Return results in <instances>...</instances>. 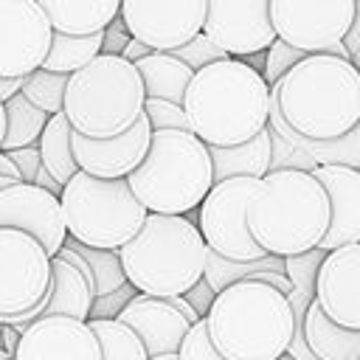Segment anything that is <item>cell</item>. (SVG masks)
I'll return each mask as SVG.
<instances>
[{
    "label": "cell",
    "mask_w": 360,
    "mask_h": 360,
    "mask_svg": "<svg viewBox=\"0 0 360 360\" xmlns=\"http://www.w3.org/2000/svg\"><path fill=\"white\" fill-rule=\"evenodd\" d=\"M287 295L262 281H239L217 292L205 329L225 360H278L292 340Z\"/></svg>",
    "instance_id": "obj_4"
},
{
    "label": "cell",
    "mask_w": 360,
    "mask_h": 360,
    "mask_svg": "<svg viewBox=\"0 0 360 360\" xmlns=\"http://www.w3.org/2000/svg\"><path fill=\"white\" fill-rule=\"evenodd\" d=\"M65 245L70 250H76L87 262V267L93 273V281H96V298H104V295H110V292H115V290H121L127 284V276L121 270V259H118L115 250L84 248V245H76L73 239H68Z\"/></svg>",
    "instance_id": "obj_32"
},
{
    "label": "cell",
    "mask_w": 360,
    "mask_h": 360,
    "mask_svg": "<svg viewBox=\"0 0 360 360\" xmlns=\"http://www.w3.org/2000/svg\"><path fill=\"white\" fill-rule=\"evenodd\" d=\"M267 270H276V273H284V259L278 256H264L259 262H228L217 253L208 250L205 256V270H202V281L217 292H222L225 287H233L239 281H256L262 273Z\"/></svg>",
    "instance_id": "obj_29"
},
{
    "label": "cell",
    "mask_w": 360,
    "mask_h": 360,
    "mask_svg": "<svg viewBox=\"0 0 360 360\" xmlns=\"http://www.w3.org/2000/svg\"><path fill=\"white\" fill-rule=\"evenodd\" d=\"M3 138H6V104L0 101V146H3Z\"/></svg>",
    "instance_id": "obj_48"
},
{
    "label": "cell",
    "mask_w": 360,
    "mask_h": 360,
    "mask_svg": "<svg viewBox=\"0 0 360 360\" xmlns=\"http://www.w3.org/2000/svg\"><path fill=\"white\" fill-rule=\"evenodd\" d=\"M354 0H270L276 39L312 56L332 53L349 59L343 39L354 22Z\"/></svg>",
    "instance_id": "obj_10"
},
{
    "label": "cell",
    "mask_w": 360,
    "mask_h": 360,
    "mask_svg": "<svg viewBox=\"0 0 360 360\" xmlns=\"http://www.w3.org/2000/svg\"><path fill=\"white\" fill-rule=\"evenodd\" d=\"M143 115H146L152 132H166V129L191 132V129H188V118H186V112H183L180 104L158 101V98H146V104H143Z\"/></svg>",
    "instance_id": "obj_36"
},
{
    "label": "cell",
    "mask_w": 360,
    "mask_h": 360,
    "mask_svg": "<svg viewBox=\"0 0 360 360\" xmlns=\"http://www.w3.org/2000/svg\"><path fill=\"white\" fill-rule=\"evenodd\" d=\"M152 360H177V354H163V357H152Z\"/></svg>",
    "instance_id": "obj_50"
},
{
    "label": "cell",
    "mask_w": 360,
    "mask_h": 360,
    "mask_svg": "<svg viewBox=\"0 0 360 360\" xmlns=\"http://www.w3.org/2000/svg\"><path fill=\"white\" fill-rule=\"evenodd\" d=\"M278 360H292V357H290V354H281V357H278Z\"/></svg>",
    "instance_id": "obj_52"
},
{
    "label": "cell",
    "mask_w": 360,
    "mask_h": 360,
    "mask_svg": "<svg viewBox=\"0 0 360 360\" xmlns=\"http://www.w3.org/2000/svg\"><path fill=\"white\" fill-rule=\"evenodd\" d=\"M208 152L214 166V183H222L231 177L264 180L273 169V132L267 127L248 143H239L231 149H208Z\"/></svg>",
    "instance_id": "obj_23"
},
{
    "label": "cell",
    "mask_w": 360,
    "mask_h": 360,
    "mask_svg": "<svg viewBox=\"0 0 360 360\" xmlns=\"http://www.w3.org/2000/svg\"><path fill=\"white\" fill-rule=\"evenodd\" d=\"M115 321H121L138 335L149 360L163 354H177L183 338L191 329V323L169 304V298H149L141 292L121 309Z\"/></svg>",
    "instance_id": "obj_20"
},
{
    "label": "cell",
    "mask_w": 360,
    "mask_h": 360,
    "mask_svg": "<svg viewBox=\"0 0 360 360\" xmlns=\"http://www.w3.org/2000/svg\"><path fill=\"white\" fill-rule=\"evenodd\" d=\"M208 248L188 217L149 214L143 228L121 250L127 284L149 298L186 295L202 281Z\"/></svg>",
    "instance_id": "obj_5"
},
{
    "label": "cell",
    "mask_w": 360,
    "mask_h": 360,
    "mask_svg": "<svg viewBox=\"0 0 360 360\" xmlns=\"http://www.w3.org/2000/svg\"><path fill=\"white\" fill-rule=\"evenodd\" d=\"M262 180L231 177L214 183L197 211V231L205 248L228 262H259L267 253L248 231V205L259 194Z\"/></svg>",
    "instance_id": "obj_9"
},
{
    "label": "cell",
    "mask_w": 360,
    "mask_h": 360,
    "mask_svg": "<svg viewBox=\"0 0 360 360\" xmlns=\"http://www.w3.org/2000/svg\"><path fill=\"white\" fill-rule=\"evenodd\" d=\"M0 228H11L34 236L51 259L68 242L59 197L48 194L34 183H14L0 191Z\"/></svg>",
    "instance_id": "obj_15"
},
{
    "label": "cell",
    "mask_w": 360,
    "mask_h": 360,
    "mask_svg": "<svg viewBox=\"0 0 360 360\" xmlns=\"http://www.w3.org/2000/svg\"><path fill=\"white\" fill-rule=\"evenodd\" d=\"M127 186L146 214L188 217L214 186L211 152L194 132H152L149 152L127 177Z\"/></svg>",
    "instance_id": "obj_6"
},
{
    "label": "cell",
    "mask_w": 360,
    "mask_h": 360,
    "mask_svg": "<svg viewBox=\"0 0 360 360\" xmlns=\"http://www.w3.org/2000/svg\"><path fill=\"white\" fill-rule=\"evenodd\" d=\"M177 360H225V357L214 349V343H211V338H208L205 318L188 329V335H186L183 343H180Z\"/></svg>",
    "instance_id": "obj_37"
},
{
    "label": "cell",
    "mask_w": 360,
    "mask_h": 360,
    "mask_svg": "<svg viewBox=\"0 0 360 360\" xmlns=\"http://www.w3.org/2000/svg\"><path fill=\"white\" fill-rule=\"evenodd\" d=\"M360 45V11L354 14V22H352V28H349V34H346V39H343V48L349 51V56H352V51Z\"/></svg>",
    "instance_id": "obj_46"
},
{
    "label": "cell",
    "mask_w": 360,
    "mask_h": 360,
    "mask_svg": "<svg viewBox=\"0 0 360 360\" xmlns=\"http://www.w3.org/2000/svg\"><path fill=\"white\" fill-rule=\"evenodd\" d=\"M51 290V256L45 248L11 228H0V323L42 304Z\"/></svg>",
    "instance_id": "obj_11"
},
{
    "label": "cell",
    "mask_w": 360,
    "mask_h": 360,
    "mask_svg": "<svg viewBox=\"0 0 360 360\" xmlns=\"http://www.w3.org/2000/svg\"><path fill=\"white\" fill-rule=\"evenodd\" d=\"M149 143H152V127H149L146 115H141L138 124L129 127L118 138L93 141V138L73 132V158H76L79 172H84L90 177L127 180L146 158Z\"/></svg>",
    "instance_id": "obj_17"
},
{
    "label": "cell",
    "mask_w": 360,
    "mask_h": 360,
    "mask_svg": "<svg viewBox=\"0 0 360 360\" xmlns=\"http://www.w3.org/2000/svg\"><path fill=\"white\" fill-rule=\"evenodd\" d=\"M183 298H186V301H188V304L194 307V312H197L200 318H205L217 295H214V290H211V287H208L205 281H197V284H194V287H191V290H188V292H186Z\"/></svg>",
    "instance_id": "obj_41"
},
{
    "label": "cell",
    "mask_w": 360,
    "mask_h": 360,
    "mask_svg": "<svg viewBox=\"0 0 360 360\" xmlns=\"http://www.w3.org/2000/svg\"><path fill=\"white\" fill-rule=\"evenodd\" d=\"M270 90L284 124L304 141L329 143L360 124V73L349 59L312 53Z\"/></svg>",
    "instance_id": "obj_2"
},
{
    "label": "cell",
    "mask_w": 360,
    "mask_h": 360,
    "mask_svg": "<svg viewBox=\"0 0 360 360\" xmlns=\"http://www.w3.org/2000/svg\"><path fill=\"white\" fill-rule=\"evenodd\" d=\"M0 340H3V352H6L8 357H14L17 343H20V332L11 329V326H0Z\"/></svg>",
    "instance_id": "obj_44"
},
{
    "label": "cell",
    "mask_w": 360,
    "mask_h": 360,
    "mask_svg": "<svg viewBox=\"0 0 360 360\" xmlns=\"http://www.w3.org/2000/svg\"><path fill=\"white\" fill-rule=\"evenodd\" d=\"M51 28L65 37H93L104 34L112 20H118L121 0H37Z\"/></svg>",
    "instance_id": "obj_22"
},
{
    "label": "cell",
    "mask_w": 360,
    "mask_h": 360,
    "mask_svg": "<svg viewBox=\"0 0 360 360\" xmlns=\"http://www.w3.org/2000/svg\"><path fill=\"white\" fill-rule=\"evenodd\" d=\"M307 59V53H301V51H295V48H290L287 42H281V39H276L267 51H264V65H262V79L267 82V87H273V84H278L298 62H304Z\"/></svg>",
    "instance_id": "obj_34"
},
{
    "label": "cell",
    "mask_w": 360,
    "mask_h": 360,
    "mask_svg": "<svg viewBox=\"0 0 360 360\" xmlns=\"http://www.w3.org/2000/svg\"><path fill=\"white\" fill-rule=\"evenodd\" d=\"M11 360H101V346L87 321L53 315L20 332Z\"/></svg>",
    "instance_id": "obj_16"
},
{
    "label": "cell",
    "mask_w": 360,
    "mask_h": 360,
    "mask_svg": "<svg viewBox=\"0 0 360 360\" xmlns=\"http://www.w3.org/2000/svg\"><path fill=\"white\" fill-rule=\"evenodd\" d=\"M149 53H152V51H149L143 42L129 39V42H127V48H124V53H121V59H127V62H132V65H135V62H141V59H143V56H149Z\"/></svg>",
    "instance_id": "obj_42"
},
{
    "label": "cell",
    "mask_w": 360,
    "mask_h": 360,
    "mask_svg": "<svg viewBox=\"0 0 360 360\" xmlns=\"http://www.w3.org/2000/svg\"><path fill=\"white\" fill-rule=\"evenodd\" d=\"M315 304L332 323L360 332V245L326 253L315 284Z\"/></svg>",
    "instance_id": "obj_18"
},
{
    "label": "cell",
    "mask_w": 360,
    "mask_h": 360,
    "mask_svg": "<svg viewBox=\"0 0 360 360\" xmlns=\"http://www.w3.org/2000/svg\"><path fill=\"white\" fill-rule=\"evenodd\" d=\"M37 149H39V160H42L45 172L62 188L68 186V180H73V174H79V166L73 158V129H70L65 112L48 118V124L37 141Z\"/></svg>",
    "instance_id": "obj_26"
},
{
    "label": "cell",
    "mask_w": 360,
    "mask_h": 360,
    "mask_svg": "<svg viewBox=\"0 0 360 360\" xmlns=\"http://www.w3.org/2000/svg\"><path fill=\"white\" fill-rule=\"evenodd\" d=\"M202 34L231 59L264 53L276 42L270 0H208Z\"/></svg>",
    "instance_id": "obj_14"
},
{
    "label": "cell",
    "mask_w": 360,
    "mask_h": 360,
    "mask_svg": "<svg viewBox=\"0 0 360 360\" xmlns=\"http://www.w3.org/2000/svg\"><path fill=\"white\" fill-rule=\"evenodd\" d=\"M208 0H121L127 34L155 53H172L202 34Z\"/></svg>",
    "instance_id": "obj_12"
},
{
    "label": "cell",
    "mask_w": 360,
    "mask_h": 360,
    "mask_svg": "<svg viewBox=\"0 0 360 360\" xmlns=\"http://www.w3.org/2000/svg\"><path fill=\"white\" fill-rule=\"evenodd\" d=\"M323 259H326V250H321V248L284 259V276L290 278V287H292L287 295L290 309H292V321H295L292 329H304L307 309L315 304V284H318V273H321Z\"/></svg>",
    "instance_id": "obj_27"
},
{
    "label": "cell",
    "mask_w": 360,
    "mask_h": 360,
    "mask_svg": "<svg viewBox=\"0 0 360 360\" xmlns=\"http://www.w3.org/2000/svg\"><path fill=\"white\" fill-rule=\"evenodd\" d=\"M169 304H172V307H174V309H177V312H180V315H183V318H186V321L191 323V326L202 321V318H200V315L194 312V307H191V304H188V301H186L183 295H174V298H169Z\"/></svg>",
    "instance_id": "obj_43"
},
{
    "label": "cell",
    "mask_w": 360,
    "mask_h": 360,
    "mask_svg": "<svg viewBox=\"0 0 360 360\" xmlns=\"http://www.w3.org/2000/svg\"><path fill=\"white\" fill-rule=\"evenodd\" d=\"M329 228V197L307 169L276 166L248 205V231L267 256L315 250Z\"/></svg>",
    "instance_id": "obj_3"
},
{
    "label": "cell",
    "mask_w": 360,
    "mask_h": 360,
    "mask_svg": "<svg viewBox=\"0 0 360 360\" xmlns=\"http://www.w3.org/2000/svg\"><path fill=\"white\" fill-rule=\"evenodd\" d=\"M0 360H11V357H8V354H6L3 349H0Z\"/></svg>",
    "instance_id": "obj_51"
},
{
    "label": "cell",
    "mask_w": 360,
    "mask_h": 360,
    "mask_svg": "<svg viewBox=\"0 0 360 360\" xmlns=\"http://www.w3.org/2000/svg\"><path fill=\"white\" fill-rule=\"evenodd\" d=\"M93 298L96 295H93L90 284L84 281V276L73 264H68L59 256H53L51 259V290H48V298L42 304H37L34 309L22 312V315L6 318L0 326H11V329L22 332L34 321L53 318V315H65V318H76V321H90Z\"/></svg>",
    "instance_id": "obj_21"
},
{
    "label": "cell",
    "mask_w": 360,
    "mask_h": 360,
    "mask_svg": "<svg viewBox=\"0 0 360 360\" xmlns=\"http://www.w3.org/2000/svg\"><path fill=\"white\" fill-rule=\"evenodd\" d=\"M11 158V163L17 166L22 183H34L37 172L42 169V160H39V149L37 146H25V149H14V152H6Z\"/></svg>",
    "instance_id": "obj_39"
},
{
    "label": "cell",
    "mask_w": 360,
    "mask_h": 360,
    "mask_svg": "<svg viewBox=\"0 0 360 360\" xmlns=\"http://www.w3.org/2000/svg\"><path fill=\"white\" fill-rule=\"evenodd\" d=\"M172 56L174 59H180L186 68H191L194 73L197 70H202V68H208V65H214V62H222V59H231L225 51H219L205 34H197L191 42H186L183 48H174L172 51Z\"/></svg>",
    "instance_id": "obj_35"
},
{
    "label": "cell",
    "mask_w": 360,
    "mask_h": 360,
    "mask_svg": "<svg viewBox=\"0 0 360 360\" xmlns=\"http://www.w3.org/2000/svg\"><path fill=\"white\" fill-rule=\"evenodd\" d=\"M304 338L318 360H360V332L332 323L318 304L307 309Z\"/></svg>",
    "instance_id": "obj_25"
},
{
    "label": "cell",
    "mask_w": 360,
    "mask_h": 360,
    "mask_svg": "<svg viewBox=\"0 0 360 360\" xmlns=\"http://www.w3.org/2000/svg\"><path fill=\"white\" fill-rule=\"evenodd\" d=\"M48 118L51 115H45L34 104H28L22 98V93H17L14 98H8L6 101V138H3L0 152H14V149L37 146V141H39Z\"/></svg>",
    "instance_id": "obj_30"
},
{
    "label": "cell",
    "mask_w": 360,
    "mask_h": 360,
    "mask_svg": "<svg viewBox=\"0 0 360 360\" xmlns=\"http://www.w3.org/2000/svg\"><path fill=\"white\" fill-rule=\"evenodd\" d=\"M98 338L101 360H149L138 335L121 321H87Z\"/></svg>",
    "instance_id": "obj_31"
},
{
    "label": "cell",
    "mask_w": 360,
    "mask_h": 360,
    "mask_svg": "<svg viewBox=\"0 0 360 360\" xmlns=\"http://www.w3.org/2000/svg\"><path fill=\"white\" fill-rule=\"evenodd\" d=\"M183 112L188 129L208 149H231L267 129L270 87L250 62L222 59L194 73Z\"/></svg>",
    "instance_id": "obj_1"
},
{
    "label": "cell",
    "mask_w": 360,
    "mask_h": 360,
    "mask_svg": "<svg viewBox=\"0 0 360 360\" xmlns=\"http://www.w3.org/2000/svg\"><path fill=\"white\" fill-rule=\"evenodd\" d=\"M0 177H6V180H14V183H22V177H20L17 166L11 163V158H8L6 152H0Z\"/></svg>",
    "instance_id": "obj_47"
},
{
    "label": "cell",
    "mask_w": 360,
    "mask_h": 360,
    "mask_svg": "<svg viewBox=\"0 0 360 360\" xmlns=\"http://www.w3.org/2000/svg\"><path fill=\"white\" fill-rule=\"evenodd\" d=\"M65 87H68V76L62 73H48V70H34L25 84H22V98L28 104H34L37 110H42L45 115H59L65 107Z\"/></svg>",
    "instance_id": "obj_33"
},
{
    "label": "cell",
    "mask_w": 360,
    "mask_h": 360,
    "mask_svg": "<svg viewBox=\"0 0 360 360\" xmlns=\"http://www.w3.org/2000/svg\"><path fill=\"white\" fill-rule=\"evenodd\" d=\"M129 39H132V37L127 34V28H124V22H121V17H118V20H112V22L107 25V31H104L101 53H104V56H121Z\"/></svg>",
    "instance_id": "obj_40"
},
{
    "label": "cell",
    "mask_w": 360,
    "mask_h": 360,
    "mask_svg": "<svg viewBox=\"0 0 360 360\" xmlns=\"http://www.w3.org/2000/svg\"><path fill=\"white\" fill-rule=\"evenodd\" d=\"M146 90L132 62L121 56H96L68 76L65 118L76 135L107 141L124 135L143 115Z\"/></svg>",
    "instance_id": "obj_7"
},
{
    "label": "cell",
    "mask_w": 360,
    "mask_h": 360,
    "mask_svg": "<svg viewBox=\"0 0 360 360\" xmlns=\"http://www.w3.org/2000/svg\"><path fill=\"white\" fill-rule=\"evenodd\" d=\"M101 42H104V34H93V37H65V34H56V31H53L48 56H45V62H42V70L70 76V73L82 70L84 65H90L96 56H101Z\"/></svg>",
    "instance_id": "obj_28"
},
{
    "label": "cell",
    "mask_w": 360,
    "mask_h": 360,
    "mask_svg": "<svg viewBox=\"0 0 360 360\" xmlns=\"http://www.w3.org/2000/svg\"><path fill=\"white\" fill-rule=\"evenodd\" d=\"M354 8H357V11H360V3H354Z\"/></svg>",
    "instance_id": "obj_53"
},
{
    "label": "cell",
    "mask_w": 360,
    "mask_h": 360,
    "mask_svg": "<svg viewBox=\"0 0 360 360\" xmlns=\"http://www.w3.org/2000/svg\"><path fill=\"white\" fill-rule=\"evenodd\" d=\"M312 177L329 197V228L321 250L360 245V169L352 166H315Z\"/></svg>",
    "instance_id": "obj_19"
},
{
    "label": "cell",
    "mask_w": 360,
    "mask_h": 360,
    "mask_svg": "<svg viewBox=\"0 0 360 360\" xmlns=\"http://www.w3.org/2000/svg\"><path fill=\"white\" fill-rule=\"evenodd\" d=\"M53 28L37 0H0V79H28L42 68Z\"/></svg>",
    "instance_id": "obj_13"
},
{
    "label": "cell",
    "mask_w": 360,
    "mask_h": 360,
    "mask_svg": "<svg viewBox=\"0 0 360 360\" xmlns=\"http://www.w3.org/2000/svg\"><path fill=\"white\" fill-rule=\"evenodd\" d=\"M349 62H352V65H354V70L360 73V45H357V48L352 51V56H349Z\"/></svg>",
    "instance_id": "obj_49"
},
{
    "label": "cell",
    "mask_w": 360,
    "mask_h": 360,
    "mask_svg": "<svg viewBox=\"0 0 360 360\" xmlns=\"http://www.w3.org/2000/svg\"><path fill=\"white\" fill-rule=\"evenodd\" d=\"M22 84H25V79H0V101L6 104L17 93H22Z\"/></svg>",
    "instance_id": "obj_45"
},
{
    "label": "cell",
    "mask_w": 360,
    "mask_h": 360,
    "mask_svg": "<svg viewBox=\"0 0 360 360\" xmlns=\"http://www.w3.org/2000/svg\"><path fill=\"white\" fill-rule=\"evenodd\" d=\"M68 239L96 250H121L146 222V208L135 200L127 180H98L73 174L59 194Z\"/></svg>",
    "instance_id": "obj_8"
},
{
    "label": "cell",
    "mask_w": 360,
    "mask_h": 360,
    "mask_svg": "<svg viewBox=\"0 0 360 360\" xmlns=\"http://www.w3.org/2000/svg\"><path fill=\"white\" fill-rule=\"evenodd\" d=\"M135 70L143 82L146 98H158V101H172L183 107V96L194 79V70L186 68L180 59H174L172 53H149L141 62H135Z\"/></svg>",
    "instance_id": "obj_24"
},
{
    "label": "cell",
    "mask_w": 360,
    "mask_h": 360,
    "mask_svg": "<svg viewBox=\"0 0 360 360\" xmlns=\"http://www.w3.org/2000/svg\"><path fill=\"white\" fill-rule=\"evenodd\" d=\"M135 295H138V292H135L129 284H124L121 290H115V292H110V295H104V298H93L90 321H115V318L121 315V309H124Z\"/></svg>",
    "instance_id": "obj_38"
}]
</instances>
